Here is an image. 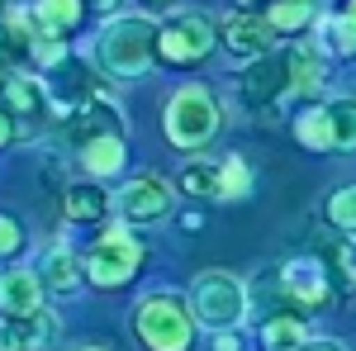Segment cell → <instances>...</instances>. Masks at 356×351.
<instances>
[{
  "instance_id": "obj_1",
  "label": "cell",
  "mask_w": 356,
  "mask_h": 351,
  "mask_svg": "<svg viewBox=\"0 0 356 351\" xmlns=\"http://www.w3.org/2000/svg\"><path fill=\"white\" fill-rule=\"evenodd\" d=\"M157 19H147V15H114L110 24L100 28V43H95V57H100V67L119 76V81H129V76H143L147 67H152V57H157Z\"/></svg>"
},
{
  "instance_id": "obj_2",
  "label": "cell",
  "mask_w": 356,
  "mask_h": 351,
  "mask_svg": "<svg viewBox=\"0 0 356 351\" xmlns=\"http://www.w3.org/2000/svg\"><path fill=\"white\" fill-rule=\"evenodd\" d=\"M134 327L147 351H186L195 337L191 299L181 295H147L134 313Z\"/></svg>"
},
{
  "instance_id": "obj_3",
  "label": "cell",
  "mask_w": 356,
  "mask_h": 351,
  "mask_svg": "<svg viewBox=\"0 0 356 351\" xmlns=\"http://www.w3.org/2000/svg\"><path fill=\"white\" fill-rule=\"evenodd\" d=\"M214 133H219V105H214V95L204 85H181L166 100V142L195 152Z\"/></svg>"
},
{
  "instance_id": "obj_4",
  "label": "cell",
  "mask_w": 356,
  "mask_h": 351,
  "mask_svg": "<svg viewBox=\"0 0 356 351\" xmlns=\"http://www.w3.org/2000/svg\"><path fill=\"white\" fill-rule=\"evenodd\" d=\"M138 261H143V247L134 243V233L129 228H105L95 243L86 247V280L90 285H100V290H119V285H129L134 280Z\"/></svg>"
},
{
  "instance_id": "obj_5",
  "label": "cell",
  "mask_w": 356,
  "mask_h": 351,
  "mask_svg": "<svg viewBox=\"0 0 356 351\" xmlns=\"http://www.w3.org/2000/svg\"><path fill=\"white\" fill-rule=\"evenodd\" d=\"M191 313H195V323H209L214 332H219V327L243 323V313H247L243 280H238V275H228V270H204V275H195V285H191Z\"/></svg>"
},
{
  "instance_id": "obj_6",
  "label": "cell",
  "mask_w": 356,
  "mask_h": 351,
  "mask_svg": "<svg viewBox=\"0 0 356 351\" xmlns=\"http://www.w3.org/2000/svg\"><path fill=\"white\" fill-rule=\"evenodd\" d=\"M157 53L171 62V67H186V62H204V57L214 53V24L204 19V15H176V19H166L162 33H157Z\"/></svg>"
},
{
  "instance_id": "obj_7",
  "label": "cell",
  "mask_w": 356,
  "mask_h": 351,
  "mask_svg": "<svg viewBox=\"0 0 356 351\" xmlns=\"http://www.w3.org/2000/svg\"><path fill=\"white\" fill-rule=\"evenodd\" d=\"M171 214V186L162 176H138L119 190V218L129 223H157Z\"/></svg>"
},
{
  "instance_id": "obj_8",
  "label": "cell",
  "mask_w": 356,
  "mask_h": 351,
  "mask_svg": "<svg viewBox=\"0 0 356 351\" xmlns=\"http://www.w3.org/2000/svg\"><path fill=\"white\" fill-rule=\"evenodd\" d=\"M285 90H290V57L266 53V57H257V62L243 72V100H247L252 109L275 105Z\"/></svg>"
},
{
  "instance_id": "obj_9",
  "label": "cell",
  "mask_w": 356,
  "mask_h": 351,
  "mask_svg": "<svg viewBox=\"0 0 356 351\" xmlns=\"http://www.w3.org/2000/svg\"><path fill=\"white\" fill-rule=\"evenodd\" d=\"M57 337V318L33 309L24 318H0V351H48Z\"/></svg>"
},
{
  "instance_id": "obj_10",
  "label": "cell",
  "mask_w": 356,
  "mask_h": 351,
  "mask_svg": "<svg viewBox=\"0 0 356 351\" xmlns=\"http://www.w3.org/2000/svg\"><path fill=\"white\" fill-rule=\"evenodd\" d=\"M280 285H285V295L295 299L300 309H323L328 304V275H323V261H314V256L285 261Z\"/></svg>"
},
{
  "instance_id": "obj_11",
  "label": "cell",
  "mask_w": 356,
  "mask_h": 351,
  "mask_svg": "<svg viewBox=\"0 0 356 351\" xmlns=\"http://www.w3.org/2000/svg\"><path fill=\"white\" fill-rule=\"evenodd\" d=\"M271 38L275 28L266 15H228V24H223V43H228V53L233 57H266L271 53Z\"/></svg>"
},
{
  "instance_id": "obj_12",
  "label": "cell",
  "mask_w": 356,
  "mask_h": 351,
  "mask_svg": "<svg viewBox=\"0 0 356 351\" xmlns=\"http://www.w3.org/2000/svg\"><path fill=\"white\" fill-rule=\"evenodd\" d=\"M33 309H43L38 270H5L0 275V318H24Z\"/></svg>"
},
{
  "instance_id": "obj_13",
  "label": "cell",
  "mask_w": 356,
  "mask_h": 351,
  "mask_svg": "<svg viewBox=\"0 0 356 351\" xmlns=\"http://www.w3.org/2000/svg\"><path fill=\"white\" fill-rule=\"evenodd\" d=\"M38 280H43V290H53V295H72V290L81 285V256H76L72 247H48L43 261H38Z\"/></svg>"
},
{
  "instance_id": "obj_14",
  "label": "cell",
  "mask_w": 356,
  "mask_h": 351,
  "mask_svg": "<svg viewBox=\"0 0 356 351\" xmlns=\"http://www.w3.org/2000/svg\"><path fill=\"white\" fill-rule=\"evenodd\" d=\"M43 33L33 24V15L29 10H10L5 19H0V62H19V57H33V43H38Z\"/></svg>"
},
{
  "instance_id": "obj_15",
  "label": "cell",
  "mask_w": 356,
  "mask_h": 351,
  "mask_svg": "<svg viewBox=\"0 0 356 351\" xmlns=\"http://www.w3.org/2000/svg\"><path fill=\"white\" fill-rule=\"evenodd\" d=\"M124 162H129V152H124L119 133H95L81 142V166L90 176H119Z\"/></svg>"
},
{
  "instance_id": "obj_16",
  "label": "cell",
  "mask_w": 356,
  "mask_h": 351,
  "mask_svg": "<svg viewBox=\"0 0 356 351\" xmlns=\"http://www.w3.org/2000/svg\"><path fill=\"white\" fill-rule=\"evenodd\" d=\"M33 24L43 38H57V33H67V28L81 24V0H33Z\"/></svg>"
},
{
  "instance_id": "obj_17",
  "label": "cell",
  "mask_w": 356,
  "mask_h": 351,
  "mask_svg": "<svg viewBox=\"0 0 356 351\" xmlns=\"http://www.w3.org/2000/svg\"><path fill=\"white\" fill-rule=\"evenodd\" d=\"M328 147L332 152H356V95L328 100Z\"/></svg>"
},
{
  "instance_id": "obj_18",
  "label": "cell",
  "mask_w": 356,
  "mask_h": 351,
  "mask_svg": "<svg viewBox=\"0 0 356 351\" xmlns=\"http://www.w3.org/2000/svg\"><path fill=\"white\" fill-rule=\"evenodd\" d=\"M290 57V90L295 95H314V90H323V76H328V67H323V53L318 48H295Z\"/></svg>"
},
{
  "instance_id": "obj_19",
  "label": "cell",
  "mask_w": 356,
  "mask_h": 351,
  "mask_svg": "<svg viewBox=\"0 0 356 351\" xmlns=\"http://www.w3.org/2000/svg\"><path fill=\"white\" fill-rule=\"evenodd\" d=\"M110 209H114V199L95 186V181H86V186H67V218H76V223H95V218L110 214Z\"/></svg>"
},
{
  "instance_id": "obj_20",
  "label": "cell",
  "mask_w": 356,
  "mask_h": 351,
  "mask_svg": "<svg viewBox=\"0 0 356 351\" xmlns=\"http://www.w3.org/2000/svg\"><path fill=\"white\" fill-rule=\"evenodd\" d=\"M5 100H10V114L15 119H29V114H38V109L48 105V85L33 81V76H15V81H5Z\"/></svg>"
},
{
  "instance_id": "obj_21",
  "label": "cell",
  "mask_w": 356,
  "mask_h": 351,
  "mask_svg": "<svg viewBox=\"0 0 356 351\" xmlns=\"http://www.w3.org/2000/svg\"><path fill=\"white\" fill-rule=\"evenodd\" d=\"M318 48H328L337 57H356V19H347V15H323L318 19Z\"/></svg>"
},
{
  "instance_id": "obj_22",
  "label": "cell",
  "mask_w": 356,
  "mask_h": 351,
  "mask_svg": "<svg viewBox=\"0 0 356 351\" xmlns=\"http://www.w3.org/2000/svg\"><path fill=\"white\" fill-rule=\"evenodd\" d=\"M309 342V327L300 318H266L261 323V347L266 351H304Z\"/></svg>"
},
{
  "instance_id": "obj_23",
  "label": "cell",
  "mask_w": 356,
  "mask_h": 351,
  "mask_svg": "<svg viewBox=\"0 0 356 351\" xmlns=\"http://www.w3.org/2000/svg\"><path fill=\"white\" fill-rule=\"evenodd\" d=\"M176 186L191 199H219V162H191L176 176Z\"/></svg>"
},
{
  "instance_id": "obj_24",
  "label": "cell",
  "mask_w": 356,
  "mask_h": 351,
  "mask_svg": "<svg viewBox=\"0 0 356 351\" xmlns=\"http://www.w3.org/2000/svg\"><path fill=\"white\" fill-rule=\"evenodd\" d=\"M252 195V171L243 157H223L219 162V199H247Z\"/></svg>"
},
{
  "instance_id": "obj_25",
  "label": "cell",
  "mask_w": 356,
  "mask_h": 351,
  "mask_svg": "<svg viewBox=\"0 0 356 351\" xmlns=\"http://www.w3.org/2000/svg\"><path fill=\"white\" fill-rule=\"evenodd\" d=\"M328 223L347 238L356 233V186H337L328 195Z\"/></svg>"
},
{
  "instance_id": "obj_26",
  "label": "cell",
  "mask_w": 356,
  "mask_h": 351,
  "mask_svg": "<svg viewBox=\"0 0 356 351\" xmlns=\"http://www.w3.org/2000/svg\"><path fill=\"white\" fill-rule=\"evenodd\" d=\"M266 19H271V28H285V33H290V28H304L314 19V5H309V0H275Z\"/></svg>"
},
{
  "instance_id": "obj_27",
  "label": "cell",
  "mask_w": 356,
  "mask_h": 351,
  "mask_svg": "<svg viewBox=\"0 0 356 351\" xmlns=\"http://www.w3.org/2000/svg\"><path fill=\"white\" fill-rule=\"evenodd\" d=\"M295 138L304 147H328V109H304L295 119Z\"/></svg>"
},
{
  "instance_id": "obj_28",
  "label": "cell",
  "mask_w": 356,
  "mask_h": 351,
  "mask_svg": "<svg viewBox=\"0 0 356 351\" xmlns=\"http://www.w3.org/2000/svg\"><path fill=\"white\" fill-rule=\"evenodd\" d=\"M323 256H328L332 266L342 270V280H352V285H356V238H337V243H332Z\"/></svg>"
},
{
  "instance_id": "obj_29",
  "label": "cell",
  "mask_w": 356,
  "mask_h": 351,
  "mask_svg": "<svg viewBox=\"0 0 356 351\" xmlns=\"http://www.w3.org/2000/svg\"><path fill=\"white\" fill-rule=\"evenodd\" d=\"M24 247V228H19V218L0 214V256H10V252H19Z\"/></svg>"
},
{
  "instance_id": "obj_30",
  "label": "cell",
  "mask_w": 356,
  "mask_h": 351,
  "mask_svg": "<svg viewBox=\"0 0 356 351\" xmlns=\"http://www.w3.org/2000/svg\"><path fill=\"white\" fill-rule=\"evenodd\" d=\"M214 351H243V337L228 332V327H219V332H214Z\"/></svg>"
},
{
  "instance_id": "obj_31",
  "label": "cell",
  "mask_w": 356,
  "mask_h": 351,
  "mask_svg": "<svg viewBox=\"0 0 356 351\" xmlns=\"http://www.w3.org/2000/svg\"><path fill=\"white\" fill-rule=\"evenodd\" d=\"M304 351H347V347H342V342H332V337H309Z\"/></svg>"
},
{
  "instance_id": "obj_32",
  "label": "cell",
  "mask_w": 356,
  "mask_h": 351,
  "mask_svg": "<svg viewBox=\"0 0 356 351\" xmlns=\"http://www.w3.org/2000/svg\"><path fill=\"white\" fill-rule=\"evenodd\" d=\"M10 138H15V114H10V109H0V147H5Z\"/></svg>"
},
{
  "instance_id": "obj_33",
  "label": "cell",
  "mask_w": 356,
  "mask_h": 351,
  "mask_svg": "<svg viewBox=\"0 0 356 351\" xmlns=\"http://www.w3.org/2000/svg\"><path fill=\"white\" fill-rule=\"evenodd\" d=\"M86 5H90V10H95V15H114V10H119V5H124V0H86Z\"/></svg>"
},
{
  "instance_id": "obj_34",
  "label": "cell",
  "mask_w": 356,
  "mask_h": 351,
  "mask_svg": "<svg viewBox=\"0 0 356 351\" xmlns=\"http://www.w3.org/2000/svg\"><path fill=\"white\" fill-rule=\"evenodd\" d=\"M147 5H157V10H166V5H176V0H147Z\"/></svg>"
},
{
  "instance_id": "obj_35",
  "label": "cell",
  "mask_w": 356,
  "mask_h": 351,
  "mask_svg": "<svg viewBox=\"0 0 356 351\" xmlns=\"http://www.w3.org/2000/svg\"><path fill=\"white\" fill-rule=\"evenodd\" d=\"M347 19H356V0H347Z\"/></svg>"
},
{
  "instance_id": "obj_36",
  "label": "cell",
  "mask_w": 356,
  "mask_h": 351,
  "mask_svg": "<svg viewBox=\"0 0 356 351\" xmlns=\"http://www.w3.org/2000/svg\"><path fill=\"white\" fill-rule=\"evenodd\" d=\"M72 351H110V347H72Z\"/></svg>"
},
{
  "instance_id": "obj_37",
  "label": "cell",
  "mask_w": 356,
  "mask_h": 351,
  "mask_svg": "<svg viewBox=\"0 0 356 351\" xmlns=\"http://www.w3.org/2000/svg\"><path fill=\"white\" fill-rule=\"evenodd\" d=\"M0 85H5V72H0Z\"/></svg>"
},
{
  "instance_id": "obj_38",
  "label": "cell",
  "mask_w": 356,
  "mask_h": 351,
  "mask_svg": "<svg viewBox=\"0 0 356 351\" xmlns=\"http://www.w3.org/2000/svg\"><path fill=\"white\" fill-rule=\"evenodd\" d=\"M243 5H252V0H243Z\"/></svg>"
}]
</instances>
